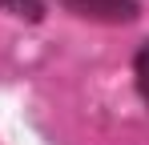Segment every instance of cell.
<instances>
[{
  "label": "cell",
  "instance_id": "6da1fadb",
  "mask_svg": "<svg viewBox=\"0 0 149 145\" xmlns=\"http://www.w3.org/2000/svg\"><path fill=\"white\" fill-rule=\"evenodd\" d=\"M73 16L85 20H101V24H129L141 16V4L137 0H61Z\"/></svg>",
  "mask_w": 149,
  "mask_h": 145
},
{
  "label": "cell",
  "instance_id": "7a4b0ae2",
  "mask_svg": "<svg viewBox=\"0 0 149 145\" xmlns=\"http://www.w3.org/2000/svg\"><path fill=\"white\" fill-rule=\"evenodd\" d=\"M133 81H137V93H141V101L149 105V40L137 48V56H133Z\"/></svg>",
  "mask_w": 149,
  "mask_h": 145
},
{
  "label": "cell",
  "instance_id": "3957f363",
  "mask_svg": "<svg viewBox=\"0 0 149 145\" xmlns=\"http://www.w3.org/2000/svg\"><path fill=\"white\" fill-rule=\"evenodd\" d=\"M0 8L12 12V16H24V20H40L45 16V4L40 0H0Z\"/></svg>",
  "mask_w": 149,
  "mask_h": 145
}]
</instances>
